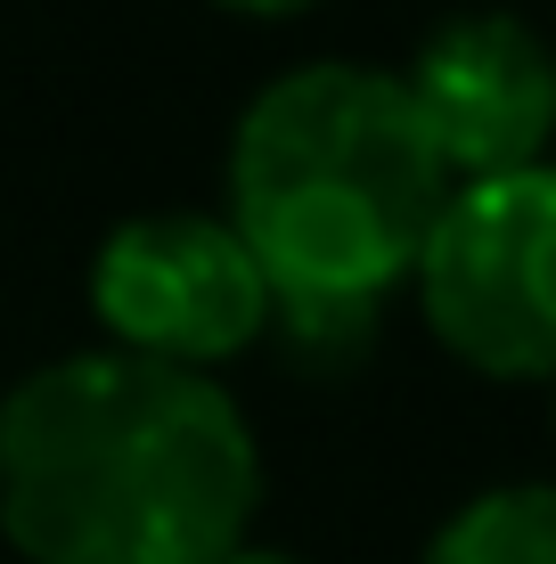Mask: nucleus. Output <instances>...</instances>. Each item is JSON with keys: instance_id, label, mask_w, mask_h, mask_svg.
Here are the masks:
<instances>
[{"instance_id": "20e7f679", "label": "nucleus", "mask_w": 556, "mask_h": 564, "mask_svg": "<svg viewBox=\"0 0 556 564\" xmlns=\"http://www.w3.org/2000/svg\"><path fill=\"white\" fill-rule=\"evenodd\" d=\"M90 319L107 327V352L221 377L271 336V279L221 213H131L90 254Z\"/></svg>"}, {"instance_id": "7ed1b4c3", "label": "nucleus", "mask_w": 556, "mask_h": 564, "mask_svg": "<svg viewBox=\"0 0 556 564\" xmlns=\"http://www.w3.org/2000/svg\"><path fill=\"white\" fill-rule=\"evenodd\" d=\"M410 286L458 368L491 384H556V164L450 181Z\"/></svg>"}, {"instance_id": "39448f33", "label": "nucleus", "mask_w": 556, "mask_h": 564, "mask_svg": "<svg viewBox=\"0 0 556 564\" xmlns=\"http://www.w3.org/2000/svg\"><path fill=\"white\" fill-rule=\"evenodd\" d=\"M450 181L532 172L556 148V50L515 9H450L393 66Z\"/></svg>"}, {"instance_id": "1a4fd4ad", "label": "nucleus", "mask_w": 556, "mask_h": 564, "mask_svg": "<svg viewBox=\"0 0 556 564\" xmlns=\"http://www.w3.org/2000/svg\"><path fill=\"white\" fill-rule=\"evenodd\" d=\"M221 564H303L295 549H262V540H246V549H229Z\"/></svg>"}, {"instance_id": "0eeeda50", "label": "nucleus", "mask_w": 556, "mask_h": 564, "mask_svg": "<svg viewBox=\"0 0 556 564\" xmlns=\"http://www.w3.org/2000/svg\"><path fill=\"white\" fill-rule=\"evenodd\" d=\"M385 336V303L377 295H271V352L295 368V377H352L360 360Z\"/></svg>"}, {"instance_id": "f257e3e1", "label": "nucleus", "mask_w": 556, "mask_h": 564, "mask_svg": "<svg viewBox=\"0 0 556 564\" xmlns=\"http://www.w3.org/2000/svg\"><path fill=\"white\" fill-rule=\"evenodd\" d=\"M238 393L140 352H57L0 393V532L25 564H221L254 540Z\"/></svg>"}, {"instance_id": "9d476101", "label": "nucleus", "mask_w": 556, "mask_h": 564, "mask_svg": "<svg viewBox=\"0 0 556 564\" xmlns=\"http://www.w3.org/2000/svg\"><path fill=\"white\" fill-rule=\"evenodd\" d=\"M548 393H556V384H548ZM548 425H556V401H548Z\"/></svg>"}, {"instance_id": "423d86ee", "label": "nucleus", "mask_w": 556, "mask_h": 564, "mask_svg": "<svg viewBox=\"0 0 556 564\" xmlns=\"http://www.w3.org/2000/svg\"><path fill=\"white\" fill-rule=\"evenodd\" d=\"M417 564H556V482H483L426 532Z\"/></svg>"}, {"instance_id": "6e6552de", "label": "nucleus", "mask_w": 556, "mask_h": 564, "mask_svg": "<svg viewBox=\"0 0 556 564\" xmlns=\"http://www.w3.org/2000/svg\"><path fill=\"white\" fill-rule=\"evenodd\" d=\"M214 9H229V17H303V9H319V0H214Z\"/></svg>"}, {"instance_id": "f03ea898", "label": "nucleus", "mask_w": 556, "mask_h": 564, "mask_svg": "<svg viewBox=\"0 0 556 564\" xmlns=\"http://www.w3.org/2000/svg\"><path fill=\"white\" fill-rule=\"evenodd\" d=\"M221 221L271 295H377L417 270L450 172L393 66L303 57L246 99L221 164Z\"/></svg>"}]
</instances>
